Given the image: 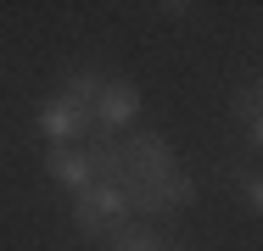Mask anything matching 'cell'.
I'll return each mask as SVG.
<instances>
[{"label":"cell","instance_id":"7a4b0ae2","mask_svg":"<svg viewBox=\"0 0 263 251\" xmlns=\"http://www.w3.org/2000/svg\"><path fill=\"white\" fill-rule=\"evenodd\" d=\"M90 117H96V129H106V134H123L140 117V84L135 78H106L96 106H90Z\"/></svg>","mask_w":263,"mask_h":251},{"label":"cell","instance_id":"3957f363","mask_svg":"<svg viewBox=\"0 0 263 251\" xmlns=\"http://www.w3.org/2000/svg\"><path fill=\"white\" fill-rule=\"evenodd\" d=\"M90 129H96V117H90L84 106L62 100V95H51L45 106H40V134L51 140V151H56V145H84Z\"/></svg>","mask_w":263,"mask_h":251},{"label":"cell","instance_id":"ba28073f","mask_svg":"<svg viewBox=\"0 0 263 251\" xmlns=\"http://www.w3.org/2000/svg\"><path fill=\"white\" fill-rule=\"evenodd\" d=\"M241 201H247L252 212L263 206V179H258V173H241Z\"/></svg>","mask_w":263,"mask_h":251},{"label":"cell","instance_id":"52a82bcc","mask_svg":"<svg viewBox=\"0 0 263 251\" xmlns=\"http://www.w3.org/2000/svg\"><path fill=\"white\" fill-rule=\"evenodd\" d=\"M258 84H247V90H241V95H235V112H241V123H247V140H252V145H258V140H263V123H258V112H263V106H258Z\"/></svg>","mask_w":263,"mask_h":251},{"label":"cell","instance_id":"6da1fadb","mask_svg":"<svg viewBox=\"0 0 263 251\" xmlns=\"http://www.w3.org/2000/svg\"><path fill=\"white\" fill-rule=\"evenodd\" d=\"M84 162H90V184H112L123 190L129 212L140 223L152 218H168L179 206L196 201V179L179 168L174 145L162 140L157 129H140V134H106V129H90V145Z\"/></svg>","mask_w":263,"mask_h":251},{"label":"cell","instance_id":"8992f818","mask_svg":"<svg viewBox=\"0 0 263 251\" xmlns=\"http://www.w3.org/2000/svg\"><path fill=\"white\" fill-rule=\"evenodd\" d=\"M101 73H73V78H67V84H62V100H73V106H84V112H90V106H96V95H101Z\"/></svg>","mask_w":263,"mask_h":251},{"label":"cell","instance_id":"5b68a950","mask_svg":"<svg viewBox=\"0 0 263 251\" xmlns=\"http://www.w3.org/2000/svg\"><path fill=\"white\" fill-rule=\"evenodd\" d=\"M106 240H112V251H168V240L157 235V223H140V218L118 223Z\"/></svg>","mask_w":263,"mask_h":251},{"label":"cell","instance_id":"277c9868","mask_svg":"<svg viewBox=\"0 0 263 251\" xmlns=\"http://www.w3.org/2000/svg\"><path fill=\"white\" fill-rule=\"evenodd\" d=\"M45 168H51V179L62 184V190H73V196L90 190V162H84V151H79V145H56Z\"/></svg>","mask_w":263,"mask_h":251}]
</instances>
